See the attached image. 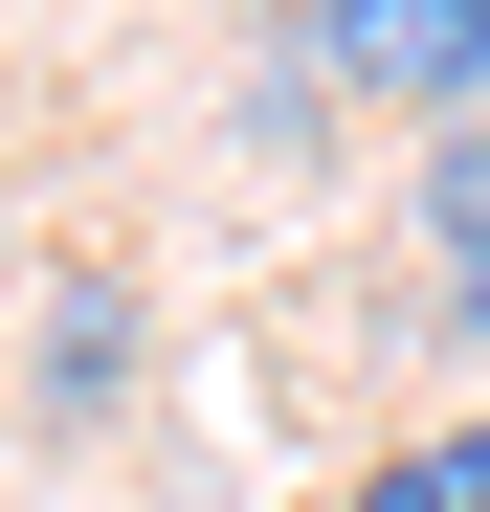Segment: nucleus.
Listing matches in <instances>:
<instances>
[{
    "mask_svg": "<svg viewBox=\"0 0 490 512\" xmlns=\"http://www.w3.org/2000/svg\"><path fill=\"white\" fill-rule=\"evenodd\" d=\"M424 245H446V268H468L446 312L490 334V134H446V156H424Z\"/></svg>",
    "mask_w": 490,
    "mask_h": 512,
    "instance_id": "nucleus-3",
    "label": "nucleus"
},
{
    "mask_svg": "<svg viewBox=\"0 0 490 512\" xmlns=\"http://www.w3.org/2000/svg\"><path fill=\"white\" fill-rule=\"evenodd\" d=\"M468 23H490V0H468Z\"/></svg>",
    "mask_w": 490,
    "mask_h": 512,
    "instance_id": "nucleus-5",
    "label": "nucleus"
},
{
    "mask_svg": "<svg viewBox=\"0 0 490 512\" xmlns=\"http://www.w3.org/2000/svg\"><path fill=\"white\" fill-rule=\"evenodd\" d=\"M112 357H134V312H112V290H67V312H45V401H112Z\"/></svg>",
    "mask_w": 490,
    "mask_h": 512,
    "instance_id": "nucleus-4",
    "label": "nucleus"
},
{
    "mask_svg": "<svg viewBox=\"0 0 490 512\" xmlns=\"http://www.w3.org/2000/svg\"><path fill=\"white\" fill-rule=\"evenodd\" d=\"M335 67L357 90H490V23L468 0H335Z\"/></svg>",
    "mask_w": 490,
    "mask_h": 512,
    "instance_id": "nucleus-1",
    "label": "nucleus"
},
{
    "mask_svg": "<svg viewBox=\"0 0 490 512\" xmlns=\"http://www.w3.org/2000/svg\"><path fill=\"white\" fill-rule=\"evenodd\" d=\"M335 512H490V423H424V446H379Z\"/></svg>",
    "mask_w": 490,
    "mask_h": 512,
    "instance_id": "nucleus-2",
    "label": "nucleus"
}]
</instances>
